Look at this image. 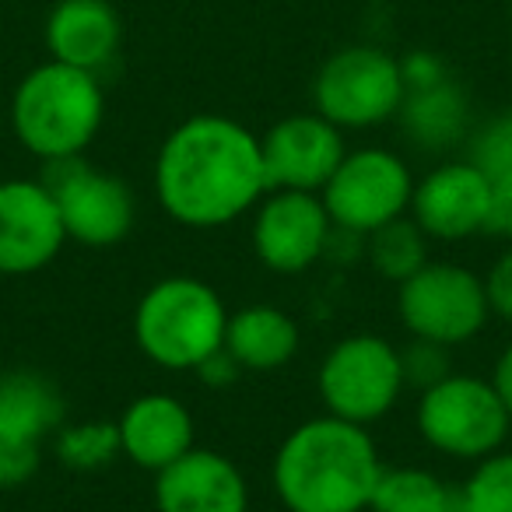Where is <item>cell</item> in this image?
Segmentation results:
<instances>
[{"label":"cell","mask_w":512,"mask_h":512,"mask_svg":"<svg viewBox=\"0 0 512 512\" xmlns=\"http://www.w3.org/2000/svg\"><path fill=\"white\" fill-rule=\"evenodd\" d=\"M67 242L43 179H0V274L25 278L50 267Z\"/></svg>","instance_id":"12"},{"label":"cell","mask_w":512,"mask_h":512,"mask_svg":"<svg viewBox=\"0 0 512 512\" xmlns=\"http://www.w3.org/2000/svg\"><path fill=\"white\" fill-rule=\"evenodd\" d=\"M418 432L435 453L453 460H484L498 453L509 439L512 418L491 379L449 372L442 383L421 390L418 397Z\"/></svg>","instance_id":"5"},{"label":"cell","mask_w":512,"mask_h":512,"mask_svg":"<svg viewBox=\"0 0 512 512\" xmlns=\"http://www.w3.org/2000/svg\"><path fill=\"white\" fill-rule=\"evenodd\" d=\"M400 369H404V386L428 390V386L442 383L453 372V358H449V348H442V344L411 337V344L400 348Z\"/></svg>","instance_id":"26"},{"label":"cell","mask_w":512,"mask_h":512,"mask_svg":"<svg viewBox=\"0 0 512 512\" xmlns=\"http://www.w3.org/2000/svg\"><path fill=\"white\" fill-rule=\"evenodd\" d=\"M491 204V176L470 158L442 162L425 179H414L411 218L428 239L463 242L484 232Z\"/></svg>","instance_id":"14"},{"label":"cell","mask_w":512,"mask_h":512,"mask_svg":"<svg viewBox=\"0 0 512 512\" xmlns=\"http://www.w3.org/2000/svg\"><path fill=\"white\" fill-rule=\"evenodd\" d=\"M484 232L512 242V176L491 179V204H488Z\"/></svg>","instance_id":"29"},{"label":"cell","mask_w":512,"mask_h":512,"mask_svg":"<svg viewBox=\"0 0 512 512\" xmlns=\"http://www.w3.org/2000/svg\"><path fill=\"white\" fill-rule=\"evenodd\" d=\"M43 183L53 193L67 242H78V246L88 249H106L123 242L130 235V228H134L137 204L130 186L113 172L85 162V155L50 162Z\"/></svg>","instance_id":"10"},{"label":"cell","mask_w":512,"mask_h":512,"mask_svg":"<svg viewBox=\"0 0 512 512\" xmlns=\"http://www.w3.org/2000/svg\"><path fill=\"white\" fill-rule=\"evenodd\" d=\"M334 239V221L320 193L267 190L256 204L253 253L274 274H306Z\"/></svg>","instance_id":"11"},{"label":"cell","mask_w":512,"mask_h":512,"mask_svg":"<svg viewBox=\"0 0 512 512\" xmlns=\"http://www.w3.org/2000/svg\"><path fill=\"white\" fill-rule=\"evenodd\" d=\"M369 512H460V488L425 467H383Z\"/></svg>","instance_id":"21"},{"label":"cell","mask_w":512,"mask_h":512,"mask_svg":"<svg viewBox=\"0 0 512 512\" xmlns=\"http://www.w3.org/2000/svg\"><path fill=\"white\" fill-rule=\"evenodd\" d=\"M158 512H249V484L218 449L193 446L155 474Z\"/></svg>","instance_id":"15"},{"label":"cell","mask_w":512,"mask_h":512,"mask_svg":"<svg viewBox=\"0 0 512 512\" xmlns=\"http://www.w3.org/2000/svg\"><path fill=\"white\" fill-rule=\"evenodd\" d=\"M400 74H404L407 92H414V88L439 85V81L446 78V67H442L432 53H411V57L400 60Z\"/></svg>","instance_id":"30"},{"label":"cell","mask_w":512,"mask_h":512,"mask_svg":"<svg viewBox=\"0 0 512 512\" xmlns=\"http://www.w3.org/2000/svg\"><path fill=\"white\" fill-rule=\"evenodd\" d=\"M379 474L369 428L320 414L285 435L271 481L288 512H365Z\"/></svg>","instance_id":"2"},{"label":"cell","mask_w":512,"mask_h":512,"mask_svg":"<svg viewBox=\"0 0 512 512\" xmlns=\"http://www.w3.org/2000/svg\"><path fill=\"white\" fill-rule=\"evenodd\" d=\"M123 25L109 0H60L46 18L50 60L99 74L120 50Z\"/></svg>","instance_id":"17"},{"label":"cell","mask_w":512,"mask_h":512,"mask_svg":"<svg viewBox=\"0 0 512 512\" xmlns=\"http://www.w3.org/2000/svg\"><path fill=\"white\" fill-rule=\"evenodd\" d=\"M484 288H488L491 313L512 323V242H509V249L495 260V267L488 271Z\"/></svg>","instance_id":"28"},{"label":"cell","mask_w":512,"mask_h":512,"mask_svg":"<svg viewBox=\"0 0 512 512\" xmlns=\"http://www.w3.org/2000/svg\"><path fill=\"white\" fill-rule=\"evenodd\" d=\"M411 193L414 176L397 151L358 148L341 158L320 197L334 228L351 235H372L376 228L411 211Z\"/></svg>","instance_id":"9"},{"label":"cell","mask_w":512,"mask_h":512,"mask_svg":"<svg viewBox=\"0 0 512 512\" xmlns=\"http://www.w3.org/2000/svg\"><path fill=\"white\" fill-rule=\"evenodd\" d=\"M106 116V95L92 71L60 64H39L18 81L11 99V127L25 151L50 162L81 158L99 137Z\"/></svg>","instance_id":"3"},{"label":"cell","mask_w":512,"mask_h":512,"mask_svg":"<svg viewBox=\"0 0 512 512\" xmlns=\"http://www.w3.org/2000/svg\"><path fill=\"white\" fill-rule=\"evenodd\" d=\"M43 467V446L0 439V491H15L29 484Z\"/></svg>","instance_id":"27"},{"label":"cell","mask_w":512,"mask_h":512,"mask_svg":"<svg viewBox=\"0 0 512 512\" xmlns=\"http://www.w3.org/2000/svg\"><path fill=\"white\" fill-rule=\"evenodd\" d=\"M316 390L327 414L369 428L386 418L404 393L400 348L379 334H351L323 355Z\"/></svg>","instance_id":"7"},{"label":"cell","mask_w":512,"mask_h":512,"mask_svg":"<svg viewBox=\"0 0 512 512\" xmlns=\"http://www.w3.org/2000/svg\"><path fill=\"white\" fill-rule=\"evenodd\" d=\"M120 428V453L141 470H165L179 456L190 453L193 442V414L172 393H141L127 404L116 421Z\"/></svg>","instance_id":"16"},{"label":"cell","mask_w":512,"mask_h":512,"mask_svg":"<svg viewBox=\"0 0 512 512\" xmlns=\"http://www.w3.org/2000/svg\"><path fill=\"white\" fill-rule=\"evenodd\" d=\"M299 323L278 306H246L228 316L225 351L246 372H274L299 355Z\"/></svg>","instance_id":"18"},{"label":"cell","mask_w":512,"mask_h":512,"mask_svg":"<svg viewBox=\"0 0 512 512\" xmlns=\"http://www.w3.org/2000/svg\"><path fill=\"white\" fill-rule=\"evenodd\" d=\"M228 309L200 278H162L134 309V341L148 362L172 372H197L225 348Z\"/></svg>","instance_id":"4"},{"label":"cell","mask_w":512,"mask_h":512,"mask_svg":"<svg viewBox=\"0 0 512 512\" xmlns=\"http://www.w3.org/2000/svg\"><path fill=\"white\" fill-rule=\"evenodd\" d=\"M239 365H235V358L228 355L225 348L218 351V355H211L204 365L197 369V376L204 379L207 386H232L235 383V376H239Z\"/></svg>","instance_id":"31"},{"label":"cell","mask_w":512,"mask_h":512,"mask_svg":"<svg viewBox=\"0 0 512 512\" xmlns=\"http://www.w3.org/2000/svg\"><path fill=\"white\" fill-rule=\"evenodd\" d=\"M64 425V397L32 369L0 372V439L43 446Z\"/></svg>","instance_id":"19"},{"label":"cell","mask_w":512,"mask_h":512,"mask_svg":"<svg viewBox=\"0 0 512 512\" xmlns=\"http://www.w3.org/2000/svg\"><path fill=\"white\" fill-rule=\"evenodd\" d=\"M397 116L404 123V134L414 148L446 151L467 134L470 109H467V95L449 78H442L439 85L407 92Z\"/></svg>","instance_id":"20"},{"label":"cell","mask_w":512,"mask_h":512,"mask_svg":"<svg viewBox=\"0 0 512 512\" xmlns=\"http://www.w3.org/2000/svg\"><path fill=\"white\" fill-rule=\"evenodd\" d=\"M57 456L64 467L92 474L116 460L120 453V428L116 421H78V425H60L57 432Z\"/></svg>","instance_id":"23"},{"label":"cell","mask_w":512,"mask_h":512,"mask_svg":"<svg viewBox=\"0 0 512 512\" xmlns=\"http://www.w3.org/2000/svg\"><path fill=\"white\" fill-rule=\"evenodd\" d=\"M460 512H512V453H498L477 460L474 474L460 488Z\"/></svg>","instance_id":"24"},{"label":"cell","mask_w":512,"mask_h":512,"mask_svg":"<svg viewBox=\"0 0 512 512\" xmlns=\"http://www.w3.org/2000/svg\"><path fill=\"white\" fill-rule=\"evenodd\" d=\"M260 151H264L267 190L320 193L348 155V144L344 130L334 127L327 116L295 113L260 137Z\"/></svg>","instance_id":"13"},{"label":"cell","mask_w":512,"mask_h":512,"mask_svg":"<svg viewBox=\"0 0 512 512\" xmlns=\"http://www.w3.org/2000/svg\"><path fill=\"white\" fill-rule=\"evenodd\" d=\"M470 162L481 165L491 179L512 176V109L488 120L470 141Z\"/></svg>","instance_id":"25"},{"label":"cell","mask_w":512,"mask_h":512,"mask_svg":"<svg viewBox=\"0 0 512 512\" xmlns=\"http://www.w3.org/2000/svg\"><path fill=\"white\" fill-rule=\"evenodd\" d=\"M491 386H495V393L502 397L505 411H509V418H512V341L505 344L502 355H498L495 372H491Z\"/></svg>","instance_id":"32"},{"label":"cell","mask_w":512,"mask_h":512,"mask_svg":"<svg viewBox=\"0 0 512 512\" xmlns=\"http://www.w3.org/2000/svg\"><path fill=\"white\" fill-rule=\"evenodd\" d=\"M369 264L400 285L428 264V235L411 214H404L369 235Z\"/></svg>","instance_id":"22"},{"label":"cell","mask_w":512,"mask_h":512,"mask_svg":"<svg viewBox=\"0 0 512 512\" xmlns=\"http://www.w3.org/2000/svg\"><path fill=\"white\" fill-rule=\"evenodd\" d=\"M400 60L379 46H344L313 81L316 113L341 130H365L393 120L404 106Z\"/></svg>","instance_id":"8"},{"label":"cell","mask_w":512,"mask_h":512,"mask_svg":"<svg viewBox=\"0 0 512 512\" xmlns=\"http://www.w3.org/2000/svg\"><path fill=\"white\" fill-rule=\"evenodd\" d=\"M267 193L260 137L228 116L200 113L162 141L155 197L186 228H221L253 211Z\"/></svg>","instance_id":"1"},{"label":"cell","mask_w":512,"mask_h":512,"mask_svg":"<svg viewBox=\"0 0 512 512\" xmlns=\"http://www.w3.org/2000/svg\"><path fill=\"white\" fill-rule=\"evenodd\" d=\"M397 313L411 337L460 348L484 330L491 302L481 274L446 260H428L418 274L400 281Z\"/></svg>","instance_id":"6"}]
</instances>
